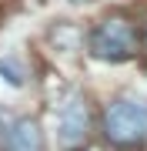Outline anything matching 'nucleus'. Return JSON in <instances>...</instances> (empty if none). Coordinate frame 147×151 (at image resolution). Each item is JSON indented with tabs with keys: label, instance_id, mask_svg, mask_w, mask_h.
<instances>
[{
	"label": "nucleus",
	"instance_id": "3",
	"mask_svg": "<svg viewBox=\"0 0 147 151\" xmlns=\"http://www.w3.org/2000/svg\"><path fill=\"white\" fill-rule=\"evenodd\" d=\"M57 141L67 151H80L90 141V108L80 94H70L57 114Z\"/></svg>",
	"mask_w": 147,
	"mask_h": 151
},
{
	"label": "nucleus",
	"instance_id": "2",
	"mask_svg": "<svg viewBox=\"0 0 147 151\" xmlns=\"http://www.w3.org/2000/svg\"><path fill=\"white\" fill-rule=\"evenodd\" d=\"M90 54L97 60H110V64H120V60H131L141 47L137 40V30L127 17H107L97 27L90 30Z\"/></svg>",
	"mask_w": 147,
	"mask_h": 151
},
{
	"label": "nucleus",
	"instance_id": "4",
	"mask_svg": "<svg viewBox=\"0 0 147 151\" xmlns=\"http://www.w3.org/2000/svg\"><path fill=\"white\" fill-rule=\"evenodd\" d=\"M4 151H47L44 148V134H40V124L33 118H17L7 124L4 138H0Z\"/></svg>",
	"mask_w": 147,
	"mask_h": 151
},
{
	"label": "nucleus",
	"instance_id": "1",
	"mask_svg": "<svg viewBox=\"0 0 147 151\" xmlns=\"http://www.w3.org/2000/svg\"><path fill=\"white\" fill-rule=\"evenodd\" d=\"M104 138L114 148H144L147 145V101L117 97L104 111Z\"/></svg>",
	"mask_w": 147,
	"mask_h": 151
},
{
	"label": "nucleus",
	"instance_id": "5",
	"mask_svg": "<svg viewBox=\"0 0 147 151\" xmlns=\"http://www.w3.org/2000/svg\"><path fill=\"white\" fill-rule=\"evenodd\" d=\"M0 77H4L7 84L20 87V84H23V67L17 64L13 57H0Z\"/></svg>",
	"mask_w": 147,
	"mask_h": 151
}]
</instances>
